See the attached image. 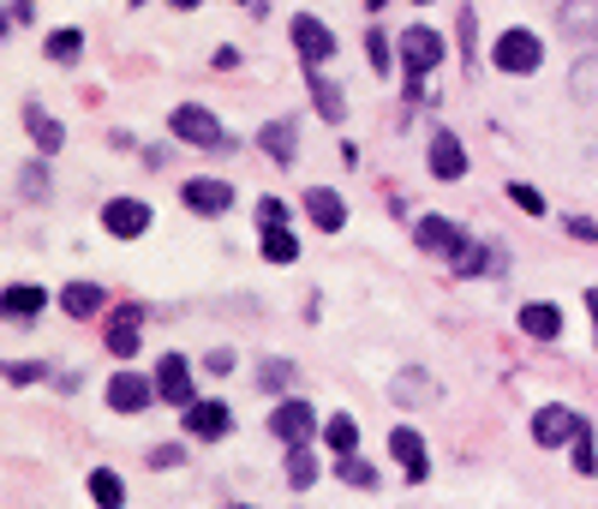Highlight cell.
I'll list each match as a JSON object with an SVG mask.
<instances>
[{"label": "cell", "instance_id": "83f0119b", "mask_svg": "<svg viewBox=\"0 0 598 509\" xmlns=\"http://www.w3.org/2000/svg\"><path fill=\"white\" fill-rule=\"evenodd\" d=\"M263 258H270V264H294L300 258V240L288 234V228H270V234H263Z\"/></svg>", "mask_w": 598, "mask_h": 509}, {"label": "cell", "instance_id": "74e56055", "mask_svg": "<svg viewBox=\"0 0 598 509\" xmlns=\"http://www.w3.org/2000/svg\"><path fill=\"white\" fill-rule=\"evenodd\" d=\"M508 198H515L527 216H544V193H532V186H508Z\"/></svg>", "mask_w": 598, "mask_h": 509}, {"label": "cell", "instance_id": "f6af8a7d", "mask_svg": "<svg viewBox=\"0 0 598 509\" xmlns=\"http://www.w3.org/2000/svg\"><path fill=\"white\" fill-rule=\"evenodd\" d=\"M372 7H384V0H372Z\"/></svg>", "mask_w": 598, "mask_h": 509}, {"label": "cell", "instance_id": "60d3db41", "mask_svg": "<svg viewBox=\"0 0 598 509\" xmlns=\"http://www.w3.org/2000/svg\"><path fill=\"white\" fill-rule=\"evenodd\" d=\"M203 372H215V378H227V372H234V354H227V348H215V354H210V360H203Z\"/></svg>", "mask_w": 598, "mask_h": 509}, {"label": "cell", "instance_id": "3957f363", "mask_svg": "<svg viewBox=\"0 0 598 509\" xmlns=\"http://www.w3.org/2000/svg\"><path fill=\"white\" fill-rule=\"evenodd\" d=\"M491 60H497V72H539V60H544L539 31H503Z\"/></svg>", "mask_w": 598, "mask_h": 509}, {"label": "cell", "instance_id": "44dd1931", "mask_svg": "<svg viewBox=\"0 0 598 509\" xmlns=\"http://www.w3.org/2000/svg\"><path fill=\"white\" fill-rule=\"evenodd\" d=\"M24 126H31L36 150H60V144H67V126H55V114H48L43 102H24Z\"/></svg>", "mask_w": 598, "mask_h": 509}, {"label": "cell", "instance_id": "9c48e42d", "mask_svg": "<svg viewBox=\"0 0 598 509\" xmlns=\"http://www.w3.org/2000/svg\"><path fill=\"white\" fill-rule=\"evenodd\" d=\"M150 396H156V384L138 378V372H114L108 378V407H114V414H144Z\"/></svg>", "mask_w": 598, "mask_h": 509}, {"label": "cell", "instance_id": "7a4b0ae2", "mask_svg": "<svg viewBox=\"0 0 598 509\" xmlns=\"http://www.w3.org/2000/svg\"><path fill=\"white\" fill-rule=\"evenodd\" d=\"M168 126H174V138H180V144H203V150H222L227 144L222 120H215L210 108H198V102H180V108L168 114Z\"/></svg>", "mask_w": 598, "mask_h": 509}, {"label": "cell", "instance_id": "ba28073f", "mask_svg": "<svg viewBox=\"0 0 598 509\" xmlns=\"http://www.w3.org/2000/svg\"><path fill=\"white\" fill-rule=\"evenodd\" d=\"M156 396L174 402V407H192V366L180 354H162L156 360Z\"/></svg>", "mask_w": 598, "mask_h": 509}, {"label": "cell", "instance_id": "e0dca14e", "mask_svg": "<svg viewBox=\"0 0 598 509\" xmlns=\"http://www.w3.org/2000/svg\"><path fill=\"white\" fill-rule=\"evenodd\" d=\"M491 264H503L497 246H485V240H461V246H455V258H449V270L455 276H485Z\"/></svg>", "mask_w": 598, "mask_h": 509}, {"label": "cell", "instance_id": "f546056e", "mask_svg": "<svg viewBox=\"0 0 598 509\" xmlns=\"http://www.w3.org/2000/svg\"><path fill=\"white\" fill-rule=\"evenodd\" d=\"M19 193L24 198H48V169H43V162H24V169H19Z\"/></svg>", "mask_w": 598, "mask_h": 509}, {"label": "cell", "instance_id": "30bf717a", "mask_svg": "<svg viewBox=\"0 0 598 509\" xmlns=\"http://www.w3.org/2000/svg\"><path fill=\"white\" fill-rule=\"evenodd\" d=\"M227 426H234V414H227L222 402H192L186 407V438L215 443V438H227Z\"/></svg>", "mask_w": 598, "mask_h": 509}, {"label": "cell", "instance_id": "bcb514c9", "mask_svg": "<svg viewBox=\"0 0 598 509\" xmlns=\"http://www.w3.org/2000/svg\"><path fill=\"white\" fill-rule=\"evenodd\" d=\"M239 7H246V0H239Z\"/></svg>", "mask_w": 598, "mask_h": 509}, {"label": "cell", "instance_id": "f35d334b", "mask_svg": "<svg viewBox=\"0 0 598 509\" xmlns=\"http://www.w3.org/2000/svg\"><path fill=\"white\" fill-rule=\"evenodd\" d=\"M180 462H186L180 443H156V450H150V467H180Z\"/></svg>", "mask_w": 598, "mask_h": 509}, {"label": "cell", "instance_id": "ac0fdd59", "mask_svg": "<svg viewBox=\"0 0 598 509\" xmlns=\"http://www.w3.org/2000/svg\"><path fill=\"white\" fill-rule=\"evenodd\" d=\"M520 329H527V336H539V342H556L563 312H556L551 300H527V305H520Z\"/></svg>", "mask_w": 598, "mask_h": 509}, {"label": "cell", "instance_id": "7bdbcfd3", "mask_svg": "<svg viewBox=\"0 0 598 509\" xmlns=\"http://www.w3.org/2000/svg\"><path fill=\"white\" fill-rule=\"evenodd\" d=\"M587 312H598V288H587Z\"/></svg>", "mask_w": 598, "mask_h": 509}, {"label": "cell", "instance_id": "8fae6325", "mask_svg": "<svg viewBox=\"0 0 598 509\" xmlns=\"http://www.w3.org/2000/svg\"><path fill=\"white\" fill-rule=\"evenodd\" d=\"M431 174H437V181H461L467 174V150L449 126H437V138H431Z\"/></svg>", "mask_w": 598, "mask_h": 509}, {"label": "cell", "instance_id": "f1b7e54d", "mask_svg": "<svg viewBox=\"0 0 598 509\" xmlns=\"http://www.w3.org/2000/svg\"><path fill=\"white\" fill-rule=\"evenodd\" d=\"M336 479H341V486H360V491L377 486V474L360 462V455H341V462H336Z\"/></svg>", "mask_w": 598, "mask_h": 509}, {"label": "cell", "instance_id": "1f68e13d", "mask_svg": "<svg viewBox=\"0 0 598 509\" xmlns=\"http://www.w3.org/2000/svg\"><path fill=\"white\" fill-rule=\"evenodd\" d=\"M79 48H84L79 31H55V36H48V60H79Z\"/></svg>", "mask_w": 598, "mask_h": 509}, {"label": "cell", "instance_id": "e575fe53", "mask_svg": "<svg viewBox=\"0 0 598 509\" xmlns=\"http://www.w3.org/2000/svg\"><path fill=\"white\" fill-rule=\"evenodd\" d=\"M455 31H461V55H467V60H473V43H479V36H473V31H479V19H473V7H461V19H455Z\"/></svg>", "mask_w": 598, "mask_h": 509}, {"label": "cell", "instance_id": "b9f144b4", "mask_svg": "<svg viewBox=\"0 0 598 509\" xmlns=\"http://www.w3.org/2000/svg\"><path fill=\"white\" fill-rule=\"evenodd\" d=\"M568 234H575V240H598V222H587V216H568Z\"/></svg>", "mask_w": 598, "mask_h": 509}, {"label": "cell", "instance_id": "277c9868", "mask_svg": "<svg viewBox=\"0 0 598 509\" xmlns=\"http://www.w3.org/2000/svg\"><path fill=\"white\" fill-rule=\"evenodd\" d=\"M294 48H300V60H305V67L317 72L329 55H336V31H329L324 19H312V12H300V19H294Z\"/></svg>", "mask_w": 598, "mask_h": 509}, {"label": "cell", "instance_id": "4dcf8cb0", "mask_svg": "<svg viewBox=\"0 0 598 509\" xmlns=\"http://www.w3.org/2000/svg\"><path fill=\"white\" fill-rule=\"evenodd\" d=\"M312 479H317V462H312L305 450H288V486H294V491H305Z\"/></svg>", "mask_w": 598, "mask_h": 509}, {"label": "cell", "instance_id": "cb8c5ba5", "mask_svg": "<svg viewBox=\"0 0 598 509\" xmlns=\"http://www.w3.org/2000/svg\"><path fill=\"white\" fill-rule=\"evenodd\" d=\"M324 438H329V450H336V455H353V450H360V419H353V414H336V419L324 426Z\"/></svg>", "mask_w": 598, "mask_h": 509}, {"label": "cell", "instance_id": "ee69618b", "mask_svg": "<svg viewBox=\"0 0 598 509\" xmlns=\"http://www.w3.org/2000/svg\"><path fill=\"white\" fill-rule=\"evenodd\" d=\"M168 7H180V12H192V7H198V0H168Z\"/></svg>", "mask_w": 598, "mask_h": 509}, {"label": "cell", "instance_id": "8992f818", "mask_svg": "<svg viewBox=\"0 0 598 509\" xmlns=\"http://www.w3.org/2000/svg\"><path fill=\"white\" fill-rule=\"evenodd\" d=\"M270 431H275V438H282L288 443V450H305V438H312V431H317V414H312V402H282V407H275V414H270Z\"/></svg>", "mask_w": 598, "mask_h": 509}, {"label": "cell", "instance_id": "6da1fadb", "mask_svg": "<svg viewBox=\"0 0 598 509\" xmlns=\"http://www.w3.org/2000/svg\"><path fill=\"white\" fill-rule=\"evenodd\" d=\"M437 60H443V31H431V24H407L401 31V67H407V84H413V91H419V79H425Z\"/></svg>", "mask_w": 598, "mask_h": 509}, {"label": "cell", "instance_id": "52a82bcc", "mask_svg": "<svg viewBox=\"0 0 598 509\" xmlns=\"http://www.w3.org/2000/svg\"><path fill=\"white\" fill-rule=\"evenodd\" d=\"M581 431H587V419H581L575 407H539V414H532V438H539L544 450H551V443H575Z\"/></svg>", "mask_w": 598, "mask_h": 509}, {"label": "cell", "instance_id": "7402d4cb", "mask_svg": "<svg viewBox=\"0 0 598 509\" xmlns=\"http://www.w3.org/2000/svg\"><path fill=\"white\" fill-rule=\"evenodd\" d=\"M258 144L270 150L275 162H294V157H300V132H294V120H270V126H258Z\"/></svg>", "mask_w": 598, "mask_h": 509}, {"label": "cell", "instance_id": "484cf974", "mask_svg": "<svg viewBox=\"0 0 598 509\" xmlns=\"http://www.w3.org/2000/svg\"><path fill=\"white\" fill-rule=\"evenodd\" d=\"M0 305H7V317H36L48 305V294H43V288H7V300H0Z\"/></svg>", "mask_w": 598, "mask_h": 509}, {"label": "cell", "instance_id": "ffe728a7", "mask_svg": "<svg viewBox=\"0 0 598 509\" xmlns=\"http://www.w3.org/2000/svg\"><path fill=\"white\" fill-rule=\"evenodd\" d=\"M305 84H312V102H317V114H324L329 126H341V120H348V96H341V84H336V79H324V72H312V79H305Z\"/></svg>", "mask_w": 598, "mask_h": 509}, {"label": "cell", "instance_id": "8d00e7d4", "mask_svg": "<svg viewBox=\"0 0 598 509\" xmlns=\"http://www.w3.org/2000/svg\"><path fill=\"white\" fill-rule=\"evenodd\" d=\"M258 222H263V234H270V228H288V210L275 198H258Z\"/></svg>", "mask_w": 598, "mask_h": 509}, {"label": "cell", "instance_id": "ab89813d", "mask_svg": "<svg viewBox=\"0 0 598 509\" xmlns=\"http://www.w3.org/2000/svg\"><path fill=\"white\" fill-rule=\"evenodd\" d=\"M36 378H43V366H31V360H24V366H7V384H36Z\"/></svg>", "mask_w": 598, "mask_h": 509}, {"label": "cell", "instance_id": "9a60e30c", "mask_svg": "<svg viewBox=\"0 0 598 509\" xmlns=\"http://www.w3.org/2000/svg\"><path fill=\"white\" fill-rule=\"evenodd\" d=\"M413 240H419V246H425V252H443V258H455V246H461L467 234H461V228L449 222V216H419Z\"/></svg>", "mask_w": 598, "mask_h": 509}, {"label": "cell", "instance_id": "d6986e66", "mask_svg": "<svg viewBox=\"0 0 598 509\" xmlns=\"http://www.w3.org/2000/svg\"><path fill=\"white\" fill-rule=\"evenodd\" d=\"M102 305H108V294H102L96 282H67L60 288V312L67 317H96Z\"/></svg>", "mask_w": 598, "mask_h": 509}, {"label": "cell", "instance_id": "4316f807", "mask_svg": "<svg viewBox=\"0 0 598 509\" xmlns=\"http://www.w3.org/2000/svg\"><path fill=\"white\" fill-rule=\"evenodd\" d=\"M568 91H575L581 102H598V55L575 60V72H568Z\"/></svg>", "mask_w": 598, "mask_h": 509}, {"label": "cell", "instance_id": "7c38bea8", "mask_svg": "<svg viewBox=\"0 0 598 509\" xmlns=\"http://www.w3.org/2000/svg\"><path fill=\"white\" fill-rule=\"evenodd\" d=\"M138 324H144V305H120L108 317V354L114 360H132L138 354Z\"/></svg>", "mask_w": 598, "mask_h": 509}, {"label": "cell", "instance_id": "2e32d148", "mask_svg": "<svg viewBox=\"0 0 598 509\" xmlns=\"http://www.w3.org/2000/svg\"><path fill=\"white\" fill-rule=\"evenodd\" d=\"M180 198H186V210H198V216H222L227 204H234V186H222V181H186Z\"/></svg>", "mask_w": 598, "mask_h": 509}, {"label": "cell", "instance_id": "603a6c76", "mask_svg": "<svg viewBox=\"0 0 598 509\" xmlns=\"http://www.w3.org/2000/svg\"><path fill=\"white\" fill-rule=\"evenodd\" d=\"M556 24H563L568 36H598V0H563Z\"/></svg>", "mask_w": 598, "mask_h": 509}, {"label": "cell", "instance_id": "5bb4252c", "mask_svg": "<svg viewBox=\"0 0 598 509\" xmlns=\"http://www.w3.org/2000/svg\"><path fill=\"white\" fill-rule=\"evenodd\" d=\"M389 455L407 467V479H425L431 474V462H425V438H419L413 426H396L389 431Z\"/></svg>", "mask_w": 598, "mask_h": 509}, {"label": "cell", "instance_id": "4fadbf2b", "mask_svg": "<svg viewBox=\"0 0 598 509\" xmlns=\"http://www.w3.org/2000/svg\"><path fill=\"white\" fill-rule=\"evenodd\" d=\"M305 216H312L324 234H341V228H348V204H341V193H329V186H312V193H305Z\"/></svg>", "mask_w": 598, "mask_h": 509}, {"label": "cell", "instance_id": "d6a6232c", "mask_svg": "<svg viewBox=\"0 0 598 509\" xmlns=\"http://www.w3.org/2000/svg\"><path fill=\"white\" fill-rule=\"evenodd\" d=\"M258 384H263V390H288V384H294V366H288V360H270V366L258 372Z\"/></svg>", "mask_w": 598, "mask_h": 509}, {"label": "cell", "instance_id": "836d02e7", "mask_svg": "<svg viewBox=\"0 0 598 509\" xmlns=\"http://www.w3.org/2000/svg\"><path fill=\"white\" fill-rule=\"evenodd\" d=\"M575 474H598V450H593V431L575 438Z\"/></svg>", "mask_w": 598, "mask_h": 509}, {"label": "cell", "instance_id": "5b68a950", "mask_svg": "<svg viewBox=\"0 0 598 509\" xmlns=\"http://www.w3.org/2000/svg\"><path fill=\"white\" fill-rule=\"evenodd\" d=\"M150 222H156V216H150V204H138V198H108L102 204V228H108L114 240H138Z\"/></svg>", "mask_w": 598, "mask_h": 509}, {"label": "cell", "instance_id": "d590c367", "mask_svg": "<svg viewBox=\"0 0 598 509\" xmlns=\"http://www.w3.org/2000/svg\"><path fill=\"white\" fill-rule=\"evenodd\" d=\"M365 55H372V67H377V72H389V36H384V31H372V36H365Z\"/></svg>", "mask_w": 598, "mask_h": 509}, {"label": "cell", "instance_id": "d4e9b609", "mask_svg": "<svg viewBox=\"0 0 598 509\" xmlns=\"http://www.w3.org/2000/svg\"><path fill=\"white\" fill-rule=\"evenodd\" d=\"M91 498H96V509H120L126 504V486H120L114 467H96V474H91Z\"/></svg>", "mask_w": 598, "mask_h": 509}]
</instances>
